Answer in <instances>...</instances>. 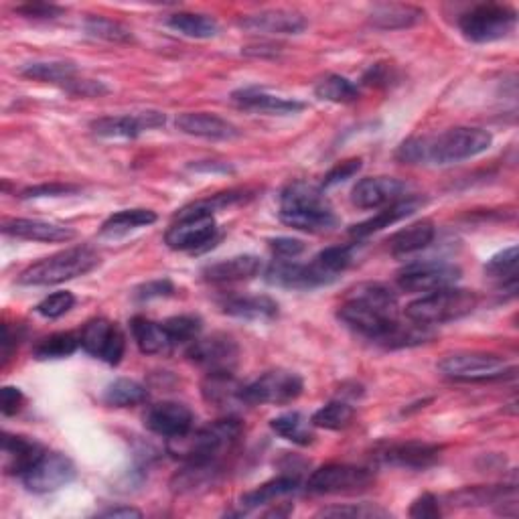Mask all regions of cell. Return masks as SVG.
Wrapping results in <instances>:
<instances>
[{
	"label": "cell",
	"mask_w": 519,
	"mask_h": 519,
	"mask_svg": "<svg viewBox=\"0 0 519 519\" xmlns=\"http://www.w3.org/2000/svg\"><path fill=\"white\" fill-rule=\"evenodd\" d=\"M337 315L349 329L386 349L416 347L436 337L428 325L402 321L396 292L380 282H363L351 288Z\"/></svg>",
	"instance_id": "obj_1"
},
{
	"label": "cell",
	"mask_w": 519,
	"mask_h": 519,
	"mask_svg": "<svg viewBox=\"0 0 519 519\" xmlns=\"http://www.w3.org/2000/svg\"><path fill=\"white\" fill-rule=\"evenodd\" d=\"M493 136L481 128L457 126L436 136L408 138L398 148L396 159L408 165H455L489 151Z\"/></svg>",
	"instance_id": "obj_2"
},
{
	"label": "cell",
	"mask_w": 519,
	"mask_h": 519,
	"mask_svg": "<svg viewBox=\"0 0 519 519\" xmlns=\"http://www.w3.org/2000/svg\"><path fill=\"white\" fill-rule=\"evenodd\" d=\"M242 422L234 416L215 420L199 430H189L183 436L169 440V453L187 465H217V461L232 451L242 436Z\"/></svg>",
	"instance_id": "obj_3"
},
{
	"label": "cell",
	"mask_w": 519,
	"mask_h": 519,
	"mask_svg": "<svg viewBox=\"0 0 519 519\" xmlns=\"http://www.w3.org/2000/svg\"><path fill=\"white\" fill-rule=\"evenodd\" d=\"M280 219L282 224L309 234H323L339 224V219L323 191L303 181L290 183L282 191Z\"/></svg>",
	"instance_id": "obj_4"
},
{
	"label": "cell",
	"mask_w": 519,
	"mask_h": 519,
	"mask_svg": "<svg viewBox=\"0 0 519 519\" xmlns=\"http://www.w3.org/2000/svg\"><path fill=\"white\" fill-rule=\"evenodd\" d=\"M100 266V254L90 246H73L43 258L19 274L23 286H51L90 274Z\"/></svg>",
	"instance_id": "obj_5"
},
{
	"label": "cell",
	"mask_w": 519,
	"mask_h": 519,
	"mask_svg": "<svg viewBox=\"0 0 519 519\" xmlns=\"http://www.w3.org/2000/svg\"><path fill=\"white\" fill-rule=\"evenodd\" d=\"M479 305V296L467 288H442L406 307V319L420 325H444L471 315Z\"/></svg>",
	"instance_id": "obj_6"
},
{
	"label": "cell",
	"mask_w": 519,
	"mask_h": 519,
	"mask_svg": "<svg viewBox=\"0 0 519 519\" xmlns=\"http://www.w3.org/2000/svg\"><path fill=\"white\" fill-rule=\"evenodd\" d=\"M442 376H447L455 382H497L515 376V365L497 355V353H483V351H459L444 357L438 363Z\"/></svg>",
	"instance_id": "obj_7"
},
{
	"label": "cell",
	"mask_w": 519,
	"mask_h": 519,
	"mask_svg": "<svg viewBox=\"0 0 519 519\" xmlns=\"http://www.w3.org/2000/svg\"><path fill=\"white\" fill-rule=\"evenodd\" d=\"M215 238L217 224L213 211L197 201L177 213L175 224L165 234V244L175 252H195L213 244Z\"/></svg>",
	"instance_id": "obj_8"
},
{
	"label": "cell",
	"mask_w": 519,
	"mask_h": 519,
	"mask_svg": "<svg viewBox=\"0 0 519 519\" xmlns=\"http://www.w3.org/2000/svg\"><path fill=\"white\" fill-rule=\"evenodd\" d=\"M517 23L515 9L507 5H479L459 19L463 35L473 43H493L507 37Z\"/></svg>",
	"instance_id": "obj_9"
},
{
	"label": "cell",
	"mask_w": 519,
	"mask_h": 519,
	"mask_svg": "<svg viewBox=\"0 0 519 519\" xmlns=\"http://www.w3.org/2000/svg\"><path fill=\"white\" fill-rule=\"evenodd\" d=\"M303 390L305 382L299 374L288 372V369H272V372H266L252 384L244 386V404L284 406L299 398Z\"/></svg>",
	"instance_id": "obj_10"
},
{
	"label": "cell",
	"mask_w": 519,
	"mask_h": 519,
	"mask_svg": "<svg viewBox=\"0 0 519 519\" xmlns=\"http://www.w3.org/2000/svg\"><path fill=\"white\" fill-rule=\"evenodd\" d=\"M374 481V473L365 467L333 463L317 469L309 477L307 489L315 495H347L369 489Z\"/></svg>",
	"instance_id": "obj_11"
},
{
	"label": "cell",
	"mask_w": 519,
	"mask_h": 519,
	"mask_svg": "<svg viewBox=\"0 0 519 519\" xmlns=\"http://www.w3.org/2000/svg\"><path fill=\"white\" fill-rule=\"evenodd\" d=\"M461 280V268L449 262L426 260L408 264L398 274V286L406 292H436L451 288Z\"/></svg>",
	"instance_id": "obj_12"
},
{
	"label": "cell",
	"mask_w": 519,
	"mask_h": 519,
	"mask_svg": "<svg viewBox=\"0 0 519 519\" xmlns=\"http://www.w3.org/2000/svg\"><path fill=\"white\" fill-rule=\"evenodd\" d=\"M187 357L207 369V374L234 372L240 361V345L226 333H213L205 339H195L187 349Z\"/></svg>",
	"instance_id": "obj_13"
},
{
	"label": "cell",
	"mask_w": 519,
	"mask_h": 519,
	"mask_svg": "<svg viewBox=\"0 0 519 519\" xmlns=\"http://www.w3.org/2000/svg\"><path fill=\"white\" fill-rule=\"evenodd\" d=\"M76 475V465L71 463L69 457L45 451V455L21 479L29 491L43 495L67 487Z\"/></svg>",
	"instance_id": "obj_14"
},
{
	"label": "cell",
	"mask_w": 519,
	"mask_h": 519,
	"mask_svg": "<svg viewBox=\"0 0 519 519\" xmlns=\"http://www.w3.org/2000/svg\"><path fill=\"white\" fill-rule=\"evenodd\" d=\"M82 349L108 365H118L124 357L126 339L120 327L108 319H92L80 333Z\"/></svg>",
	"instance_id": "obj_15"
},
{
	"label": "cell",
	"mask_w": 519,
	"mask_h": 519,
	"mask_svg": "<svg viewBox=\"0 0 519 519\" xmlns=\"http://www.w3.org/2000/svg\"><path fill=\"white\" fill-rule=\"evenodd\" d=\"M408 185L394 177L361 179L351 191V203L359 209H384L404 199Z\"/></svg>",
	"instance_id": "obj_16"
},
{
	"label": "cell",
	"mask_w": 519,
	"mask_h": 519,
	"mask_svg": "<svg viewBox=\"0 0 519 519\" xmlns=\"http://www.w3.org/2000/svg\"><path fill=\"white\" fill-rule=\"evenodd\" d=\"M266 282L290 290H313L331 284L313 262L301 264L296 260H274L266 270Z\"/></svg>",
	"instance_id": "obj_17"
},
{
	"label": "cell",
	"mask_w": 519,
	"mask_h": 519,
	"mask_svg": "<svg viewBox=\"0 0 519 519\" xmlns=\"http://www.w3.org/2000/svg\"><path fill=\"white\" fill-rule=\"evenodd\" d=\"M195 416L189 406L179 402H159L144 414V426L165 438H177L193 430Z\"/></svg>",
	"instance_id": "obj_18"
},
{
	"label": "cell",
	"mask_w": 519,
	"mask_h": 519,
	"mask_svg": "<svg viewBox=\"0 0 519 519\" xmlns=\"http://www.w3.org/2000/svg\"><path fill=\"white\" fill-rule=\"evenodd\" d=\"M165 114L161 112H140V114H122V116H104L92 122L94 134L102 138H136L144 130H153L165 124Z\"/></svg>",
	"instance_id": "obj_19"
},
{
	"label": "cell",
	"mask_w": 519,
	"mask_h": 519,
	"mask_svg": "<svg viewBox=\"0 0 519 519\" xmlns=\"http://www.w3.org/2000/svg\"><path fill=\"white\" fill-rule=\"evenodd\" d=\"M378 459L390 467L422 471L432 467L440 459V447L428 442H418V440L394 442V444H386V447L378 453Z\"/></svg>",
	"instance_id": "obj_20"
},
{
	"label": "cell",
	"mask_w": 519,
	"mask_h": 519,
	"mask_svg": "<svg viewBox=\"0 0 519 519\" xmlns=\"http://www.w3.org/2000/svg\"><path fill=\"white\" fill-rule=\"evenodd\" d=\"M244 31L262 35H299L309 27L305 15L286 9H270L254 15H246L238 21Z\"/></svg>",
	"instance_id": "obj_21"
},
{
	"label": "cell",
	"mask_w": 519,
	"mask_h": 519,
	"mask_svg": "<svg viewBox=\"0 0 519 519\" xmlns=\"http://www.w3.org/2000/svg\"><path fill=\"white\" fill-rule=\"evenodd\" d=\"M3 234L17 238V240H29V242H69L76 238V230L49 224V221L41 219H5L3 221Z\"/></svg>",
	"instance_id": "obj_22"
},
{
	"label": "cell",
	"mask_w": 519,
	"mask_h": 519,
	"mask_svg": "<svg viewBox=\"0 0 519 519\" xmlns=\"http://www.w3.org/2000/svg\"><path fill=\"white\" fill-rule=\"evenodd\" d=\"M45 449L29 436L19 434H3V467L9 475L23 477L41 457Z\"/></svg>",
	"instance_id": "obj_23"
},
{
	"label": "cell",
	"mask_w": 519,
	"mask_h": 519,
	"mask_svg": "<svg viewBox=\"0 0 519 519\" xmlns=\"http://www.w3.org/2000/svg\"><path fill=\"white\" fill-rule=\"evenodd\" d=\"M422 205H424V199H422L420 195H408V197H404V199H400V201H396V203L384 207L378 215L369 217V219L361 221V224L353 226V228L349 230V234H351L353 238H357V240L367 238V236H372V234H376V232H382L384 228H390V226L398 224V221L410 217V215L416 213Z\"/></svg>",
	"instance_id": "obj_24"
},
{
	"label": "cell",
	"mask_w": 519,
	"mask_h": 519,
	"mask_svg": "<svg viewBox=\"0 0 519 519\" xmlns=\"http://www.w3.org/2000/svg\"><path fill=\"white\" fill-rule=\"evenodd\" d=\"M232 100L238 108L252 110V112H264V114H274V116H284V114H296L305 110V104L294 100V98H282L274 96L266 90L260 88H242L232 94Z\"/></svg>",
	"instance_id": "obj_25"
},
{
	"label": "cell",
	"mask_w": 519,
	"mask_h": 519,
	"mask_svg": "<svg viewBox=\"0 0 519 519\" xmlns=\"http://www.w3.org/2000/svg\"><path fill=\"white\" fill-rule=\"evenodd\" d=\"M201 394L203 400L217 410L244 406V386L234 378V372L207 374L201 384Z\"/></svg>",
	"instance_id": "obj_26"
},
{
	"label": "cell",
	"mask_w": 519,
	"mask_h": 519,
	"mask_svg": "<svg viewBox=\"0 0 519 519\" xmlns=\"http://www.w3.org/2000/svg\"><path fill=\"white\" fill-rule=\"evenodd\" d=\"M175 124L183 134L209 140H232L240 136V130L232 122L207 112H185L177 118Z\"/></svg>",
	"instance_id": "obj_27"
},
{
	"label": "cell",
	"mask_w": 519,
	"mask_h": 519,
	"mask_svg": "<svg viewBox=\"0 0 519 519\" xmlns=\"http://www.w3.org/2000/svg\"><path fill=\"white\" fill-rule=\"evenodd\" d=\"M262 272V260L252 254L234 256L228 260H219L203 268V278L213 284H230V282H244L252 280Z\"/></svg>",
	"instance_id": "obj_28"
},
{
	"label": "cell",
	"mask_w": 519,
	"mask_h": 519,
	"mask_svg": "<svg viewBox=\"0 0 519 519\" xmlns=\"http://www.w3.org/2000/svg\"><path fill=\"white\" fill-rule=\"evenodd\" d=\"M221 311L244 321H270L278 315V303L272 301L270 296L244 294L230 296V299L221 303Z\"/></svg>",
	"instance_id": "obj_29"
},
{
	"label": "cell",
	"mask_w": 519,
	"mask_h": 519,
	"mask_svg": "<svg viewBox=\"0 0 519 519\" xmlns=\"http://www.w3.org/2000/svg\"><path fill=\"white\" fill-rule=\"evenodd\" d=\"M132 337L138 345V349L144 355H159V353H169L175 345L171 343L167 329L163 323L151 321L146 317H134L130 321Z\"/></svg>",
	"instance_id": "obj_30"
},
{
	"label": "cell",
	"mask_w": 519,
	"mask_h": 519,
	"mask_svg": "<svg viewBox=\"0 0 519 519\" xmlns=\"http://www.w3.org/2000/svg\"><path fill=\"white\" fill-rule=\"evenodd\" d=\"M436 236V228L430 219H420L416 224L406 226L404 230L396 232L390 240V252L394 256H408V254H416L424 248H428L432 244Z\"/></svg>",
	"instance_id": "obj_31"
},
{
	"label": "cell",
	"mask_w": 519,
	"mask_h": 519,
	"mask_svg": "<svg viewBox=\"0 0 519 519\" xmlns=\"http://www.w3.org/2000/svg\"><path fill=\"white\" fill-rule=\"evenodd\" d=\"M424 11L412 5H376L369 13V23L382 31H400L418 25Z\"/></svg>",
	"instance_id": "obj_32"
},
{
	"label": "cell",
	"mask_w": 519,
	"mask_h": 519,
	"mask_svg": "<svg viewBox=\"0 0 519 519\" xmlns=\"http://www.w3.org/2000/svg\"><path fill=\"white\" fill-rule=\"evenodd\" d=\"M270 428L280 438H284L292 444H299V447H309V444L315 442V426L301 412H286L282 416L272 418Z\"/></svg>",
	"instance_id": "obj_33"
},
{
	"label": "cell",
	"mask_w": 519,
	"mask_h": 519,
	"mask_svg": "<svg viewBox=\"0 0 519 519\" xmlns=\"http://www.w3.org/2000/svg\"><path fill=\"white\" fill-rule=\"evenodd\" d=\"M301 487V481L299 477H292V475H282V477H276L264 485H260L258 489L250 491V493H244L240 497V505L242 509H256L260 505H268L276 499H282L286 495H292L299 491Z\"/></svg>",
	"instance_id": "obj_34"
},
{
	"label": "cell",
	"mask_w": 519,
	"mask_h": 519,
	"mask_svg": "<svg viewBox=\"0 0 519 519\" xmlns=\"http://www.w3.org/2000/svg\"><path fill=\"white\" fill-rule=\"evenodd\" d=\"M21 73L29 80L45 82V84H59L67 86L76 80L78 67L73 61H35L21 69Z\"/></svg>",
	"instance_id": "obj_35"
},
{
	"label": "cell",
	"mask_w": 519,
	"mask_h": 519,
	"mask_svg": "<svg viewBox=\"0 0 519 519\" xmlns=\"http://www.w3.org/2000/svg\"><path fill=\"white\" fill-rule=\"evenodd\" d=\"M157 221V213L151 209H124L114 215H110L102 224V236H124L132 230L151 226Z\"/></svg>",
	"instance_id": "obj_36"
},
{
	"label": "cell",
	"mask_w": 519,
	"mask_h": 519,
	"mask_svg": "<svg viewBox=\"0 0 519 519\" xmlns=\"http://www.w3.org/2000/svg\"><path fill=\"white\" fill-rule=\"evenodd\" d=\"M167 25L191 39H211L219 33V25L215 19L209 15H199V13H177L171 15Z\"/></svg>",
	"instance_id": "obj_37"
},
{
	"label": "cell",
	"mask_w": 519,
	"mask_h": 519,
	"mask_svg": "<svg viewBox=\"0 0 519 519\" xmlns=\"http://www.w3.org/2000/svg\"><path fill=\"white\" fill-rule=\"evenodd\" d=\"M146 400H148L146 388L136 380H128V378L114 380L104 392V402L112 408H132L144 404Z\"/></svg>",
	"instance_id": "obj_38"
},
{
	"label": "cell",
	"mask_w": 519,
	"mask_h": 519,
	"mask_svg": "<svg viewBox=\"0 0 519 519\" xmlns=\"http://www.w3.org/2000/svg\"><path fill=\"white\" fill-rule=\"evenodd\" d=\"M82 347L80 335L73 333H53L49 337H43L35 347H33V357L39 361L47 359H63L69 357Z\"/></svg>",
	"instance_id": "obj_39"
},
{
	"label": "cell",
	"mask_w": 519,
	"mask_h": 519,
	"mask_svg": "<svg viewBox=\"0 0 519 519\" xmlns=\"http://www.w3.org/2000/svg\"><path fill=\"white\" fill-rule=\"evenodd\" d=\"M351 262H353V246H331V248H325L313 260V264L319 268V272L329 282H335L337 276L351 266Z\"/></svg>",
	"instance_id": "obj_40"
},
{
	"label": "cell",
	"mask_w": 519,
	"mask_h": 519,
	"mask_svg": "<svg viewBox=\"0 0 519 519\" xmlns=\"http://www.w3.org/2000/svg\"><path fill=\"white\" fill-rule=\"evenodd\" d=\"M317 98L333 104H351L359 98V88L343 76H327L315 88Z\"/></svg>",
	"instance_id": "obj_41"
},
{
	"label": "cell",
	"mask_w": 519,
	"mask_h": 519,
	"mask_svg": "<svg viewBox=\"0 0 519 519\" xmlns=\"http://www.w3.org/2000/svg\"><path fill=\"white\" fill-rule=\"evenodd\" d=\"M485 274L493 280L503 282V288L509 286V290L515 292V286H517V246H511V248L495 254L485 264Z\"/></svg>",
	"instance_id": "obj_42"
},
{
	"label": "cell",
	"mask_w": 519,
	"mask_h": 519,
	"mask_svg": "<svg viewBox=\"0 0 519 519\" xmlns=\"http://www.w3.org/2000/svg\"><path fill=\"white\" fill-rule=\"evenodd\" d=\"M355 410L351 404L341 402V400H333L329 404H325L323 408H319L311 422L317 428H327V430H343L353 422Z\"/></svg>",
	"instance_id": "obj_43"
},
{
	"label": "cell",
	"mask_w": 519,
	"mask_h": 519,
	"mask_svg": "<svg viewBox=\"0 0 519 519\" xmlns=\"http://www.w3.org/2000/svg\"><path fill=\"white\" fill-rule=\"evenodd\" d=\"M167 335L171 339V343L177 345H191L195 339H199V333L203 329L201 319L195 315H179V317H171L165 323Z\"/></svg>",
	"instance_id": "obj_44"
},
{
	"label": "cell",
	"mask_w": 519,
	"mask_h": 519,
	"mask_svg": "<svg viewBox=\"0 0 519 519\" xmlns=\"http://www.w3.org/2000/svg\"><path fill=\"white\" fill-rule=\"evenodd\" d=\"M86 31L92 37L110 41V43H130L132 41V31L124 27L122 23L108 19V17H90L86 21Z\"/></svg>",
	"instance_id": "obj_45"
},
{
	"label": "cell",
	"mask_w": 519,
	"mask_h": 519,
	"mask_svg": "<svg viewBox=\"0 0 519 519\" xmlns=\"http://www.w3.org/2000/svg\"><path fill=\"white\" fill-rule=\"evenodd\" d=\"M317 517H333V519H376V517H390V511L374 505V503H353V505H333L325 507L317 513Z\"/></svg>",
	"instance_id": "obj_46"
},
{
	"label": "cell",
	"mask_w": 519,
	"mask_h": 519,
	"mask_svg": "<svg viewBox=\"0 0 519 519\" xmlns=\"http://www.w3.org/2000/svg\"><path fill=\"white\" fill-rule=\"evenodd\" d=\"M73 305H76V296H73L69 290H59L45 296V299L35 307V311L45 319H59L65 313H69Z\"/></svg>",
	"instance_id": "obj_47"
},
{
	"label": "cell",
	"mask_w": 519,
	"mask_h": 519,
	"mask_svg": "<svg viewBox=\"0 0 519 519\" xmlns=\"http://www.w3.org/2000/svg\"><path fill=\"white\" fill-rule=\"evenodd\" d=\"M363 167V161L361 159H349V161H343L339 163L337 167H333L325 179H323V189H329V187H335L339 183H345L349 181L351 177H355Z\"/></svg>",
	"instance_id": "obj_48"
},
{
	"label": "cell",
	"mask_w": 519,
	"mask_h": 519,
	"mask_svg": "<svg viewBox=\"0 0 519 519\" xmlns=\"http://www.w3.org/2000/svg\"><path fill=\"white\" fill-rule=\"evenodd\" d=\"M268 246L276 256V260H294L296 256H301L307 250L305 242L296 238H274L268 242Z\"/></svg>",
	"instance_id": "obj_49"
},
{
	"label": "cell",
	"mask_w": 519,
	"mask_h": 519,
	"mask_svg": "<svg viewBox=\"0 0 519 519\" xmlns=\"http://www.w3.org/2000/svg\"><path fill=\"white\" fill-rule=\"evenodd\" d=\"M175 292V286L171 280H153L146 282L140 288H136L138 301H151V299H163V296H171Z\"/></svg>",
	"instance_id": "obj_50"
},
{
	"label": "cell",
	"mask_w": 519,
	"mask_h": 519,
	"mask_svg": "<svg viewBox=\"0 0 519 519\" xmlns=\"http://www.w3.org/2000/svg\"><path fill=\"white\" fill-rule=\"evenodd\" d=\"M80 187L76 185H63V183H51V185H37L29 187L21 193L23 199H39V197H61L69 193H78Z\"/></svg>",
	"instance_id": "obj_51"
},
{
	"label": "cell",
	"mask_w": 519,
	"mask_h": 519,
	"mask_svg": "<svg viewBox=\"0 0 519 519\" xmlns=\"http://www.w3.org/2000/svg\"><path fill=\"white\" fill-rule=\"evenodd\" d=\"M25 406V394L15 386H5L0 392V410L5 416H15Z\"/></svg>",
	"instance_id": "obj_52"
},
{
	"label": "cell",
	"mask_w": 519,
	"mask_h": 519,
	"mask_svg": "<svg viewBox=\"0 0 519 519\" xmlns=\"http://www.w3.org/2000/svg\"><path fill=\"white\" fill-rule=\"evenodd\" d=\"M65 90L80 98H96L108 94V88L102 82H94V80H73L71 84L65 86Z\"/></svg>",
	"instance_id": "obj_53"
},
{
	"label": "cell",
	"mask_w": 519,
	"mask_h": 519,
	"mask_svg": "<svg viewBox=\"0 0 519 519\" xmlns=\"http://www.w3.org/2000/svg\"><path fill=\"white\" fill-rule=\"evenodd\" d=\"M17 13L27 19H57L59 15H63V9L47 3H31V5L17 7Z\"/></svg>",
	"instance_id": "obj_54"
},
{
	"label": "cell",
	"mask_w": 519,
	"mask_h": 519,
	"mask_svg": "<svg viewBox=\"0 0 519 519\" xmlns=\"http://www.w3.org/2000/svg\"><path fill=\"white\" fill-rule=\"evenodd\" d=\"M410 515H412V517H440V515H442L440 501H438L432 493H424L422 497H418V499L412 503Z\"/></svg>",
	"instance_id": "obj_55"
},
{
	"label": "cell",
	"mask_w": 519,
	"mask_h": 519,
	"mask_svg": "<svg viewBox=\"0 0 519 519\" xmlns=\"http://www.w3.org/2000/svg\"><path fill=\"white\" fill-rule=\"evenodd\" d=\"M98 515L100 517H124V519H130V517H142V511H138L134 507H128V505H120V507L104 509Z\"/></svg>",
	"instance_id": "obj_56"
}]
</instances>
